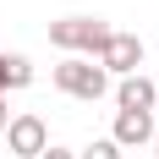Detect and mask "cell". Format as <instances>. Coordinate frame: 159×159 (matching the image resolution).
<instances>
[{"label": "cell", "mask_w": 159, "mask_h": 159, "mask_svg": "<svg viewBox=\"0 0 159 159\" xmlns=\"http://www.w3.org/2000/svg\"><path fill=\"white\" fill-rule=\"evenodd\" d=\"M154 154H159V126H154Z\"/></svg>", "instance_id": "cell-12"}, {"label": "cell", "mask_w": 159, "mask_h": 159, "mask_svg": "<svg viewBox=\"0 0 159 159\" xmlns=\"http://www.w3.org/2000/svg\"><path fill=\"white\" fill-rule=\"evenodd\" d=\"M0 93H6V55H0Z\"/></svg>", "instance_id": "cell-11"}, {"label": "cell", "mask_w": 159, "mask_h": 159, "mask_svg": "<svg viewBox=\"0 0 159 159\" xmlns=\"http://www.w3.org/2000/svg\"><path fill=\"white\" fill-rule=\"evenodd\" d=\"M6 148L22 159H39L49 148V126L39 121V115H11V126H6Z\"/></svg>", "instance_id": "cell-4"}, {"label": "cell", "mask_w": 159, "mask_h": 159, "mask_svg": "<svg viewBox=\"0 0 159 159\" xmlns=\"http://www.w3.org/2000/svg\"><path fill=\"white\" fill-rule=\"evenodd\" d=\"M33 82V61L28 55H6V88H28Z\"/></svg>", "instance_id": "cell-7"}, {"label": "cell", "mask_w": 159, "mask_h": 159, "mask_svg": "<svg viewBox=\"0 0 159 159\" xmlns=\"http://www.w3.org/2000/svg\"><path fill=\"white\" fill-rule=\"evenodd\" d=\"M55 88L71 99H82V104H93V99L110 93V77H104V66L99 61H82V55H66L61 66H55Z\"/></svg>", "instance_id": "cell-2"}, {"label": "cell", "mask_w": 159, "mask_h": 159, "mask_svg": "<svg viewBox=\"0 0 159 159\" xmlns=\"http://www.w3.org/2000/svg\"><path fill=\"white\" fill-rule=\"evenodd\" d=\"M148 82H154V88H159V71H154V77H148Z\"/></svg>", "instance_id": "cell-13"}, {"label": "cell", "mask_w": 159, "mask_h": 159, "mask_svg": "<svg viewBox=\"0 0 159 159\" xmlns=\"http://www.w3.org/2000/svg\"><path fill=\"white\" fill-rule=\"evenodd\" d=\"M110 33L115 28L99 22V16H61V22H49V44L66 49V55H99Z\"/></svg>", "instance_id": "cell-1"}, {"label": "cell", "mask_w": 159, "mask_h": 159, "mask_svg": "<svg viewBox=\"0 0 159 159\" xmlns=\"http://www.w3.org/2000/svg\"><path fill=\"white\" fill-rule=\"evenodd\" d=\"M6 126H11V115H6V93H0V132H6Z\"/></svg>", "instance_id": "cell-10"}, {"label": "cell", "mask_w": 159, "mask_h": 159, "mask_svg": "<svg viewBox=\"0 0 159 159\" xmlns=\"http://www.w3.org/2000/svg\"><path fill=\"white\" fill-rule=\"evenodd\" d=\"M39 159H77V154H71V148H55V143H49V148H44Z\"/></svg>", "instance_id": "cell-9"}, {"label": "cell", "mask_w": 159, "mask_h": 159, "mask_svg": "<svg viewBox=\"0 0 159 159\" xmlns=\"http://www.w3.org/2000/svg\"><path fill=\"white\" fill-rule=\"evenodd\" d=\"M154 99H159V88L148 77H121L115 82V104H121V110H148L154 115Z\"/></svg>", "instance_id": "cell-6"}, {"label": "cell", "mask_w": 159, "mask_h": 159, "mask_svg": "<svg viewBox=\"0 0 159 159\" xmlns=\"http://www.w3.org/2000/svg\"><path fill=\"white\" fill-rule=\"evenodd\" d=\"M77 159H121V148H115L110 137H99V143H88V148H82Z\"/></svg>", "instance_id": "cell-8"}, {"label": "cell", "mask_w": 159, "mask_h": 159, "mask_svg": "<svg viewBox=\"0 0 159 159\" xmlns=\"http://www.w3.org/2000/svg\"><path fill=\"white\" fill-rule=\"evenodd\" d=\"M99 66H104V77H137V66H143V39L137 33H110L104 49H99Z\"/></svg>", "instance_id": "cell-3"}, {"label": "cell", "mask_w": 159, "mask_h": 159, "mask_svg": "<svg viewBox=\"0 0 159 159\" xmlns=\"http://www.w3.org/2000/svg\"><path fill=\"white\" fill-rule=\"evenodd\" d=\"M110 143H115V148H143V143H154V115H148V110H115Z\"/></svg>", "instance_id": "cell-5"}]
</instances>
